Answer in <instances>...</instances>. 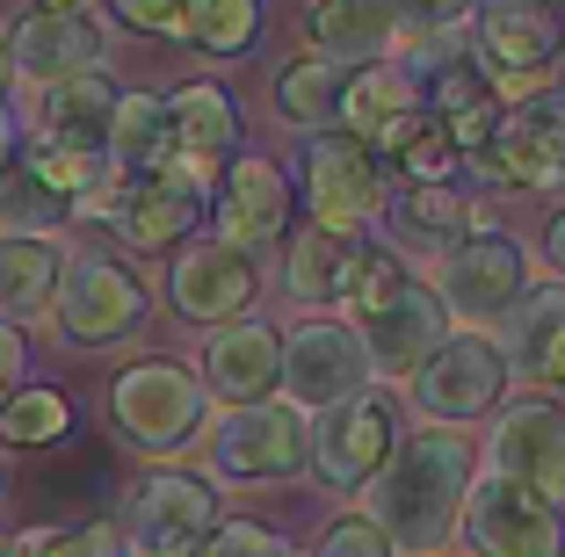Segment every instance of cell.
<instances>
[{
  "label": "cell",
  "mask_w": 565,
  "mask_h": 557,
  "mask_svg": "<svg viewBox=\"0 0 565 557\" xmlns=\"http://www.w3.org/2000/svg\"><path fill=\"white\" fill-rule=\"evenodd\" d=\"M465 492H471V449L449 427H435V435H414L392 449V463L370 485V522L392 536V550H435L465 514Z\"/></svg>",
  "instance_id": "6da1fadb"
},
{
  "label": "cell",
  "mask_w": 565,
  "mask_h": 557,
  "mask_svg": "<svg viewBox=\"0 0 565 557\" xmlns=\"http://www.w3.org/2000/svg\"><path fill=\"white\" fill-rule=\"evenodd\" d=\"M203 413H211V392L189 362H167V355H146L131 369H117L109 384V420L131 449L146 457H174L203 435Z\"/></svg>",
  "instance_id": "7a4b0ae2"
},
{
  "label": "cell",
  "mask_w": 565,
  "mask_h": 557,
  "mask_svg": "<svg viewBox=\"0 0 565 557\" xmlns=\"http://www.w3.org/2000/svg\"><path fill=\"white\" fill-rule=\"evenodd\" d=\"M471 58H479V73L500 95L530 101L544 87V73L565 58V15L551 0H479Z\"/></svg>",
  "instance_id": "3957f363"
},
{
  "label": "cell",
  "mask_w": 565,
  "mask_h": 557,
  "mask_svg": "<svg viewBox=\"0 0 565 557\" xmlns=\"http://www.w3.org/2000/svg\"><path fill=\"white\" fill-rule=\"evenodd\" d=\"M51 319L81 347H117L146 326V282L117 254H66L58 290H51Z\"/></svg>",
  "instance_id": "277c9868"
},
{
  "label": "cell",
  "mask_w": 565,
  "mask_h": 557,
  "mask_svg": "<svg viewBox=\"0 0 565 557\" xmlns=\"http://www.w3.org/2000/svg\"><path fill=\"white\" fill-rule=\"evenodd\" d=\"M312 463V427L298 406H233L211 427V471L233 485H282Z\"/></svg>",
  "instance_id": "5b68a950"
},
{
  "label": "cell",
  "mask_w": 565,
  "mask_h": 557,
  "mask_svg": "<svg viewBox=\"0 0 565 557\" xmlns=\"http://www.w3.org/2000/svg\"><path fill=\"white\" fill-rule=\"evenodd\" d=\"M465 543L479 557H565V514L551 507L544 492L515 485V478L486 471L465 492Z\"/></svg>",
  "instance_id": "8992f818"
},
{
  "label": "cell",
  "mask_w": 565,
  "mask_h": 557,
  "mask_svg": "<svg viewBox=\"0 0 565 557\" xmlns=\"http://www.w3.org/2000/svg\"><path fill=\"white\" fill-rule=\"evenodd\" d=\"M298 189H305V203H312V225L341 232V239L384 211V167L370 160V146H355L349 131L305 138V152H298Z\"/></svg>",
  "instance_id": "52a82bcc"
},
{
  "label": "cell",
  "mask_w": 565,
  "mask_h": 557,
  "mask_svg": "<svg viewBox=\"0 0 565 557\" xmlns=\"http://www.w3.org/2000/svg\"><path fill=\"white\" fill-rule=\"evenodd\" d=\"M392 449H399V406L377 392H355L341 406H327L312 427V471L333 492H363L392 463Z\"/></svg>",
  "instance_id": "ba28073f"
},
{
  "label": "cell",
  "mask_w": 565,
  "mask_h": 557,
  "mask_svg": "<svg viewBox=\"0 0 565 557\" xmlns=\"http://www.w3.org/2000/svg\"><path fill=\"white\" fill-rule=\"evenodd\" d=\"M363 384H370V355L349 319H305V326L282 333V392L298 413H327L341 398H355Z\"/></svg>",
  "instance_id": "9c48e42d"
},
{
  "label": "cell",
  "mask_w": 565,
  "mask_h": 557,
  "mask_svg": "<svg viewBox=\"0 0 565 557\" xmlns=\"http://www.w3.org/2000/svg\"><path fill=\"white\" fill-rule=\"evenodd\" d=\"M508 377H515V369H508V355H500L486 333H457V341H443L406 384H414V406L428 413V420H479V413L500 406Z\"/></svg>",
  "instance_id": "30bf717a"
},
{
  "label": "cell",
  "mask_w": 565,
  "mask_h": 557,
  "mask_svg": "<svg viewBox=\"0 0 565 557\" xmlns=\"http://www.w3.org/2000/svg\"><path fill=\"white\" fill-rule=\"evenodd\" d=\"M167 138H174L167 174L203 196V189L239 160V109H233V95H225L217 81H189L182 95H167Z\"/></svg>",
  "instance_id": "8fae6325"
},
{
  "label": "cell",
  "mask_w": 565,
  "mask_h": 557,
  "mask_svg": "<svg viewBox=\"0 0 565 557\" xmlns=\"http://www.w3.org/2000/svg\"><path fill=\"white\" fill-rule=\"evenodd\" d=\"M217 528V485L196 471H152L131 492V550L138 557H189Z\"/></svg>",
  "instance_id": "7c38bea8"
},
{
  "label": "cell",
  "mask_w": 565,
  "mask_h": 557,
  "mask_svg": "<svg viewBox=\"0 0 565 557\" xmlns=\"http://www.w3.org/2000/svg\"><path fill=\"white\" fill-rule=\"evenodd\" d=\"M81 211L117 217V232L138 246V254H167V246H182L189 232L203 225V196H196V189H182L174 174H146V181L109 174Z\"/></svg>",
  "instance_id": "4fadbf2b"
},
{
  "label": "cell",
  "mask_w": 565,
  "mask_h": 557,
  "mask_svg": "<svg viewBox=\"0 0 565 557\" xmlns=\"http://www.w3.org/2000/svg\"><path fill=\"white\" fill-rule=\"evenodd\" d=\"M486 174L508 189H558L565 181V95H530L493 124Z\"/></svg>",
  "instance_id": "5bb4252c"
},
{
  "label": "cell",
  "mask_w": 565,
  "mask_h": 557,
  "mask_svg": "<svg viewBox=\"0 0 565 557\" xmlns=\"http://www.w3.org/2000/svg\"><path fill=\"white\" fill-rule=\"evenodd\" d=\"M522 290H530L522 246L508 239V232H479V239H465L443 261V290L435 297H443L449 319H508Z\"/></svg>",
  "instance_id": "9a60e30c"
},
{
  "label": "cell",
  "mask_w": 565,
  "mask_h": 557,
  "mask_svg": "<svg viewBox=\"0 0 565 557\" xmlns=\"http://www.w3.org/2000/svg\"><path fill=\"white\" fill-rule=\"evenodd\" d=\"M217 246L254 254V246H276L290 232V174L262 152H239L225 174H217Z\"/></svg>",
  "instance_id": "2e32d148"
},
{
  "label": "cell",
  "mask_w": 565,
  "mask_h": 557,
  "mask_svg": "<svg viewBox=\"0 0 565 557\" xmlns=\"http://www.w3.org/2000/svg\"><path fill=\"white\" fill-rule=\"evenodd\" d=\"M254 290H262L254 254H233V246H217V239L182 246L174 268H167V297H174V312H182L189 326H233L254 304Z\"/></svg>",
  "instance_id": "e0dca14e"
},
{
  "label": "cell",
  "mask_w": 565,
  "mask_h": 557,
  "mask_svg": "<svg viewBox=\"0 0 565 557\" xmlns=\"http://www.w3.org/2000/svg\"><path fill=\"white\" fill-rule=\"evenodd\" d=\"M493 471L565 507V413L551 398H522L493 427Z\"/></svg>",
  "instance_id": "ac0fdd59"
},
{
  "label": "cell",
  "mask_w": 565,
  "mask_h": 557,
  "mask_svg": "<svg viewBox=\"0 0 565 557\" xmlns=\"http://www.w3.org/2000/svg\"><path fill=\"white\" fill-rule=\"evenodd\" d=\"M203 392L225 406H268L282 392V333L268 319H233L203 347Z\"/></svg>",
  "instance_id": "d6986e66"
},
{
  "label": "cell",
  "mask_w": 565,
  "mask_h": 557,
  "mask_svg": "<svg viewBox=\"0 0 565 557\" xmlns=\"http://www.w3.org/2000/svg\"><path fill=\"white\" fill-rule=\"evenodd\" d=\"M102 51H109V36H102V22L87 15H22L15 36H8V66H15V81H30L36 95L58 81H73V73H95Z\"/></svg>",
  "instance_id": "ffe728a7"
},
{
  "label": "cell",
  "mask_w": 565,
  "mask_h": 557,
  "mask_svg": "<svg viewBox=\"0 0 565 557\" xmlns=\"http://www.w3.org/2000/svg\"><path fill=\"white\" fill-rule=\"evenodd\" d=\"M443 326H449L443 297L420 290V282H406L392 304H377V312L355 326V333H363V355H370V377H414L420 362L449 341Z\"/></svg>",
  "instance_id": "44dd1931"
},
{
  "label": "cell",
  "mask_w": 565,
  "mask_h": 557,
  "mask_svg": "<svg viewBox=\"0 0 565 557\" xmlns=\"http://www.w3.org/2000/svg\"><path fill=\"white\" fill-rule=\"evenodd\" d=\"M384 211H392V254H443L449 261L465 239L493 232L486 203L465 196L457 181H443V189H399V196H384Z\"/></svg>",
  "instance_id": "7402d4cb"
},
{
  "label": "cell",
  "mask_w": 565,
  "mask_h": 557,
  "mask_svg": "<svg viewBox=\"0 0 565 557\" xmlns=\"http://www.w3.org/2000/svg\"><path fill=\"white\" fill-rule=\"evenodd\" d=\"M392 36H399L392 0H312V8H305V44H312V58H327L333 73L341 66H377Z\"/></svg>",
  "instance_id": "603a6c76"
},
{
  "label": "cell",
  "mask_w": 565,
  "mask_h": 557,
  "mask_svg": "<svg viewBox=\"0 0 565 557\" xmlns=\"http://www.w3.org/2000/svg\"><path fill=\"white\" fill-rule=\"evenodd\" d=\"M36 116H44V146L102 160V146H109V116H117V81H109L102 66L73 73V81H58V87L36 95Z\"/></svg>",
  "instance_id": "cb8c5ba5"
},
{
  "label": "cell",
  "mask_w": 565,
  "mask_h": 557,
  "mask_svg": "<svg viewBox=\"0 0 565 557\" xmlns=\"http://www.w3.org/2000/svg\"><path fill=\"white\" fill-rule=\"evenodd\" d=\"M508 369L536 384H565V282H544V290H522L515 312H508Z\"/></svg>",
  "instance_id": "d4e9b609"
},
{
  "label": "cell",
  "mask_w": 565,
  "mask_h": 557,
  "mask_svg": "<svg viewBox=\"0 0 565 557\" xmlns=\"http://www.w3.org/2000/svg\"><path fill=\"white\" fill-rule=\"evenodd\" d=\"M167 95H117V116H109V146L102 160L117 167L124 181H146V174H167Z\"/></svg>",
  "instance_id": "484cf974"
},
{
  "label": "cell",
  "mask_w": 565,
  "mask_h": 557,
  "mask_svg": "<svg viewBox=\"0 0 565 557\" xmlns=\"http://www.w3.org/2000/svg\"><path fill=\"white\" fill-rule=\"evenodd\" d=\"M414 109H428L420 101V87H414V73H399V66H363L355 81H341V124H349V138L355 146H370V138H384L399 116H414Z\"/></svg>",
  "instance_id": "4316f807"
},
{
  "label": "cell",
  "mask_w": 565,
  "mask_h": 557,
  "mask_svg": "<svg viewBox=\"0 0 565 557\" xmlns=\"http://www.w3.org/2000/svg\"><path fill=\"white\" fill-rule=\"evenodd\" d=\"M58 268H66V254L51 239H0V326L44 312L58 290Z\"/></svg>",
  "instance_id": "83f0119b"
},
{
  "label": "cell",
  "mask_w": 565,
  "mask_h": 557,
  "mask_svg": "<svg viewBox=\"0 0 565 557\" xmlns=\"http://www.w3.org/2000/svg\"><path fill=\"white\" fill-rule=\"evenodd\" d=\"M349 261H355V239H341V232H327V225H305L298 239H290V254H282V282H290L298 304H341Z\"/></svg>",
  "instance_id": "f1b7e54d"
},
{
  "label": "cell",
  "mask_w": 565,
  "mask_h": 557,
  "mask_svg": "<svg viewBox=\"0 0 565 557\" xmlns=\"http://www.w3.org/2000/svg\"><path fill=\"white\" fill-rule=\"evenodd\" d=\"M66 217H73V203L51 196V189H44V181H36L22 160L0 174V239H51Z\"/></svg>",
  "instance_id": "f546056e"
},
{
  "label": "cell",
  "mask_w": 565,
  "mask_h": 557,
  "mask_svg": "<svg viewBox=\"0 0 565 557\" xmlns=\"http://www.w3.org/2000/svg\"><path fill=\"white\" fill-rule=\"evenodd\" d=\"M66 427H73V406L51 384H30V392L0 398V442L8 449H51V442H66Z\"/></svg>",
  "instance_id": "4dcf8cb0"
},
{
  "label": "cell",
  "mask_w": 565,
  "mask_h": 557,
  "mask_svg": "<svg viewBox=\"0 0 565 557\" xmlns=\"http://www.w3.org/2000/svg\"><path fill=\"white\" fill-rule=\"evenodd\" d=\"M276 109L290 116V124H305V131H327V116L341 109V73L327 66V58H298V66L276 73Z\"/></svg>",
  "instance_id": "1f68e13d"
},
{
  "label": "cell",
  "mask_w": 565,
  "mask_h": 557,
  "mask_svg": "<svg viewBox=\"0 0 565 557\" xmlns=\"http://www.w3.org/2000/svg\"><path fill=\"white\" fill-rule=\"evenodd\" d=\"M262 36V0H196L189 8V44H203L211 58H239Z\"/></svg>",
  "instance_id": "d6a6232c"
},
{
  "label": "cell",
  "mask_w": 565,
  "mask_h": 557,
  "mask_svg": "<svg viewBox=\"0 0 565 557\" xmlns=\"http://www.w3.org/2000/svg\"><path fill=\"white\" fill-rule=\"evenodd\" d=\"M406 290V268L392 246H355V261H349V282H341V304H349L355 319H370L377 304H392V297Z\"/></svg>",
  "instance_id": "836d02e7"
},
{
  "label": "cell",
  "mask_w": 565,
  "mask_h": 557,
  "mask_svg": "<svg viewBox=\"0 0 565 557\" xmlns=\"http://www.w3.org/2000/svg\"><path fill=\"white\" fill-rule=\"evenodd\" d=\"M8 557H124V543L109 528H22L8 536Z\"/></svg>",
  "instance_id": "e575fe53"
},
{
  "label": "cell",
  "mask_w": 565,
  "mask_h": 557,
  "mask_svg": "<svg viewBox=\"0 0 565 557\" xmlns=\"http://www.w3.org/2000/svg\"><path fill=\"white\" fill-rule=\"evenodd\" d=\"M319 557H399V550H392V536H384L370 514H341V522L319 536Z\"/></svg>",
  "instance_id": "d590c367"
},
{
  "label": "cell",
  "mask_w": 565,
  "mask_h": 557,
  "mask_svg": "<svg viewBox=\"0 0 565 557\" xmlns=\"http://www.w3.org/2000/svg\"><path fill=\"white\" fill-rule=\"evenodd\" d=\"M109 15L146 36H189V0H109Z\"/></svg>",
  "instance_id": "8d00e7d4"
},
{
  "label": "cell",
  "mask_w": 565,
  "mask_h": 557,
  "mask_svg": "<svg viewBox=\"0 0 565 557\" xmlns=\"http://www.w3.org/2000/svg\"><path fill=\"white\" fill-rule=\"evenodd\" d=\"M189 557H282V543L262 522H217L211 543H196Z\"/></svg>",
  "instance_id": "74e56055"
},
{
  "label": "cell",
  "mask_w": 565,
  "mask_h": 557,
  "mask_svg": "<svg viewBox=\"0 0 565 557\" xmlns=\"http://www.w3.org/2000/svg\"><path fill=\"white\" fill-rule=\"evenodd\" d=\"M471 8H479V0H392L399 30H414V36H428V30H465Z\"/></svg>",
  "instance_id": "f35d334b"
},
{
  "label": "cell",
  "mask_w": 565,
  "mask_h": 557,
  "mask_svg": "<svg viewBox=\"0 0 565 557\" xmlns=\"http://www.w3.org/2000/svg\"><path fill=\"white\" fill-rule=\"evenodd\" d=\"M22 362H30V347H22V326H0V398L15 392Z\"/></svg>",
  "instance_id": "ab89813d"
},
{
  "label": "cell",
  "mask_w": 565,
  "mask_h": 557,
  "mask_svg": "<svg viewBox=\"0 0 565 557\" xmlns=\"http://www.w3.org/2000/svg\"><path fill=\"white\" fill-rule=\"evenodd\" d=\"M15 109H8V101H0V174H8V167H15Z\"/></svg>",
  "instance_id": "60d3db41"
},
{
  "label": "cell",
  "mask_w": 565,
  "mask_h": 557,
  "mask_svg": "<svg viewBox=\"0 0 565 557\" xmlns=\"http://www.w3.org/2000/svg\"><path fill=\"white\" fill-rule=\"evenodd\" d=\"M544 254H551V268H558V276H565V211H558V217H551V225H544Z\"/></svg>",
  "instance_id": "b9f144b4"
},
{
  "label": "cell",
  "mask_w": 565,
  "mask_h": 557,
  "mask_svg": "<svg viewBox=\"0 0 565 557\" xmlns=\"http://www.w3.org/2000/svg\"><path fill=\"white\" fill-rule=\"evenodd\" d=\"M87 0H36V15H81Z\"/></svg>",
  "instance_id": "7bdbcfd3"
},
{
  "label": "cell",
  "mask_w": 565,
  "mask_h": 557,
  "mask_svg": "<svg viewBox=\"0 0 565 557\" xmlns=\"http://www.w3.org/2000/svg\"><path fill=\"white\" fill-rule=\"evenodd\" d=\"M8 81H15V66H8V36H0V95H8Z\"/></svg>",
  "instance_id": "ee69618b"
},
{
  "label": "cell",
  "mask_w": 565,
  "mask_h": 557,
  "mask_svg": "<svg viewBox=\"0 0 565 557\" xmlns=\"http://www.w3.org/2000/svg\"><path fill=\"white\" fill-rule=\"evenodd\" d=\"M282 557H305V550H282Z\"/></svg>",
  "instance_id": "f6af8a7d"
},
{
  "label": "cell",
  "mask_w": 565,
  "mask_h": 557,
  "mask_svg": "<svg viewBox=\"0 0 565 557\" xmlns=\"http://www.w3.org/2000/svg\"><path fill=\"white\" fill-rule=\"evenodd\" d=\"M0 557H8V543H0Z\"/></svg>",
  "instance_id": "bcb514c9"
}]
</instances>
